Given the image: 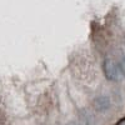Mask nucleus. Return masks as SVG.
Listing matches in <instances>:
<instances>
[{"label": "nucleus", "instance_id": "1", "mask_svg": "<svg viewBox=\"0 0 125 125\" xmlns=\"http://www.w3.org/2000/svg\"><path fill=\"white\" fill-rule=\"evenodd\" d=\"M103 71L105 78L110 81H120L125 76L119 61L114 60L111 58H106L103 61Z\"/></svg>", "mask_w": 125, "mask_h": 125}, {"label": "nucleus", "instance_id": "2", "mask_svg": "<svg viewBox=\"0 0 125 125\" xmlns=\"http://www.w3.org/2000/svg\"><path fill=\"white\" fill-rule=\"evenodd\" d=\"M93 105H94V109L96 111L104 113V111L109 110V108L111 105V101H110V98L108 95H100V96H96L94 99Z\"/></svg>", "mask_w": 125, "mask_h": 125}, {"label": "nucleus", "instance_id": "3", "mask_svg": "<svg viewBox=\"0 0 125 125\" xmlns=\"http://www.w3.org/2000/svg\"><path fill=\"white\" fill-rule=\"evenodd\" d=\"M119 64H120V66H121V69H123V71H124V74H125V56H121V58H120Z\"/></svg>", "mask_w": 125, "mask_h": 125}, {"label": "nucleus", "instance_id": "4", "mask_svg": "<svg viewBox=\"0 0 125 125\" xmlns=\"http://www.w3.org/2000/svg\"><path fill=\"white\" fill-rule=\"evenodd\" d=\"M66 125H79V124H78L76 121H69V123H68Z\"/></svg>", "mask_w": 125, "mask_h": 125}]
</instances>
